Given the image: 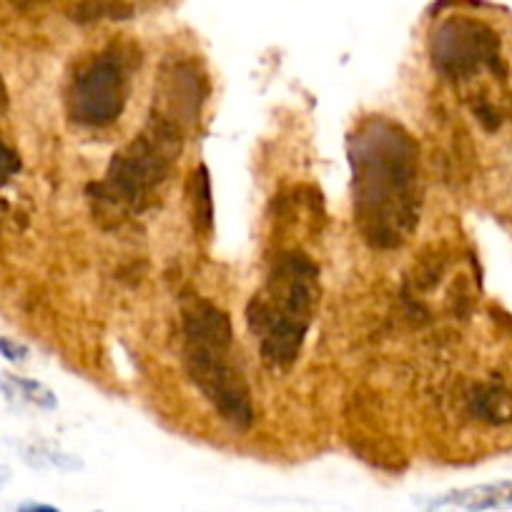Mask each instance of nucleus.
I'll list each match as a JSON object with an SVG mask.
<instances>
[{
    "label": "nucleus",
    "mask_w": 512,
    "mask_h": 512,
    "mask_svg": "<svg viewBox=\"0 0 512 512\" xmlns=\"http://www.w3.org/2000/svg\"><path fill=\"white\" fill-rule=\"evenodd\" d=\"M354 224L372 249H397L420 224V146L402 123L367 116L347 139Z\"/></svg>",
    "instance_id": "nucleus-1"
},
{
    "label": "nucleus",
    "mask_w": 512,
    "mask_h": 512,
    "mask_svg": "<svg viewBox=\"0 0 512 512\" xmlns=\"http://www.w3.org/2000/svg\"><path fill=\"white\" fill-rule=\"evenodd\" d=\"M319 304V267L302 251H284L274 259L264 287L246 307L249 332L259 339L269 369H289L302 352Z\"/></svg>",
    "instance_id": "nucleus-2"
},
{
    "label": "nucleus",
    "mask_w": 512,
    "mask_h": 512,
    "mask_svg": "<svg viewBox=\"0 0 512 512\" xmlns=\"http://www.w3.org/2000/svg\"><path fill=\"white\" fill-rule=\"evenodd\" d=\"M475 412L487 422H507L512 420V400L505 392H482L475 400Z\"/></svg>",
    "instance_id": "nucleus-9"
},
{
    "label": "nucleus",
    "mask_w": 512,
    "mask_h": 512,
    "mask_svg": "<svg viewBox=\"0 0 512 512\" xmlns=\"http://www.w3.org/2000/svg\"><path fill=\"white\" fill-rule=\"evenodd\" d=\"M18 512H61L53 505H43V502H28V505L18 507Z\"/></svg>",
    "instance_id": "nucleus-12"
},
{
    "label": "nucleus",
    "mask_w": 512,
    "mask_h": 512,
    "mask_svg": "<svg viewBox=\"0 0 512 512\" xmlns=\"http://www.w3.org/2000/svg\"><path fill=\"white\" fill-rule=\"evenodd\" d=\"M432 63L447 78L475 76L482 68H497L500 63V38L475 18L455 16L442 21L430 38Z\"/></svg>",
    "instance_id": "nucleus-6"
},
{
    "label": "nucleus",
    "mask_w": 512,
    "mask_h": 512,
    "mask_svg": "<svg viewBox=\"0 0 512 512\" xmlns=\"http://www.w3.org/2000/svg\"><path fill=\"white\" fill-rule=\"evenodd\" d=\"M131 56L134 53L113 43L78 68L66 96L71 121L106 128L121 118L131 93Z\"/></svg>",
    "instance_id": "nucleus-5"
},
{
    "label": "nucleus",
    "mask_w": 512,
    "mask_h": 512,
    "mask_svg": "<svg viewBox=\"0 0 512 512\" xmlns=\"http://www.w3.org/2000/svg\"><path fill=\"white\" fill-rule=\"evenodd\" d=\"M0 349L6 352L8 359H23V357H26V347H23V344L11 342V339H0Z\"/></svg>",
    "instance_id": "nucleus-11"
},
{
    "label": "nucleus",
    "mask_w": 512,
    "mask_h": 512,
    "mask_svg": "<svg viewBox=\"0 0 512 512\" xmlns=\"http://www.w3.org/2000/svg\"><path fill=\"white\" fill-rule=\"evenodd\" d=\"M184 364L196 390L236 432L254 425V402L246 377L234 362V327L219 304L194 297L181 309Z\"/></svg>",
    "instance_id": "nucleus-3"
},
{
    "label": "nucleus",
    "mask_w": 512,
    "mask_h": 512,
    "mask_svg": "<svg viewBox=\"0 0 512 512\" xmlns=\"http://www.w3.org/2000/svg\"><path fill=\"white\" fill-rule=\"evenodd\" d=\"M189 204L194 229L201 231V234H211V226H214V201H211V179L206 166H199L191 174Z\"/></svg>",
    "instance_id": "nucleus-8"
},
{
    "label": "nucleus",
    "mask_w": 512,
    "mask_h": 512,
    "mask_svg": "<svg viewBox=\"0 0 512 512\" xmlns=\"http://www.w3.org/2000/svg\"><path fill=\"white\" fill-rule=\"evenodd\" d=\"M189 128L176 116L154 108L144 131L113 154L103 181L93 186L96 199L126 214H139L154 204V196L179 164Z\"/></svg>",
    "instance_id": "nucleus-4"
},
{
    "label": "nucleus",
    "mask_w": 512,
    "mask_h": 512,
    "mask_svg": "<svg viewBox=\"0 0 512 512\" xmlns=\"http://www.w3.org/2000/svg\"><path fill=\"white\" fill-rule=\"evenodd\" d=\"M8 477H11V472H8L6 467H0V487L6 485V482H8Z\"/></svg>",
    "instance_id": "nucleus-13"
},
{
    "label": "nucleus",
    "mask_w": 512,
    "mask_h": 512,
    "mask_svg": "<svg viewBox=\"0 0 512 512\" xmlns=\"http://www.w3.org/2000/svg\"><path fill=\"white\" fill-rule=\"evenodd\" d=\"M18 171H21V159H18V154L8 149L6 144H0V186H6ZM6 211H8L6 201L0 199V216L6 214Z\"/></svg>",
    "instance_id": "nucleus-10"
},
{
    "label": "nucleus",
    "mask_w": 512,
    "mask_h": 512,
    "mask_svg": "<svg viewBox=\"0 0 512 512\" xmlns=\"http://www.w3.org/2000/svg\"><path fill=\"white\" fill-rule=\"evenodd\" d=\"M430 510H460V512H487L512 510V480L487 482V485L450 490L430 502Z\"/></svg>",
    "instance_id": "nucleus-7"
}]
</instances>
